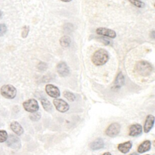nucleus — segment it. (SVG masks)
Returning a JSON list of instances; mask_svg holds the SVG:
<instances>
[{
    "label": "nucleus",
    "mask_w": 155,
    "mask_h": 155,
    "mask_svg": "<svg viewBox=\"0 0 155 155\" xmlns=\"http://www.w3.org/2000/svg\"><path fill=\"white\" fill-rule=\"evenodd\" d=\"M63 95L69 101L73 102V101H74L76 99V96L73 93H71L70 91H64L63 92Z\"/></svg>",
    "instance_id": "20"
},
{
    "label": "nucleus",
    "mask_w": 155,
    "mask_h": 155,
    "mask_svg": "<svg viewBox=\"0 0 155 155\" xmlns=\"http://www.w3.org/2000/svg\"><path fill=\"white\" fill-rule=\"evenodd\" d=\"M7 28L5 24H0V36H3L7 31Z\"/></svg>",
    "instance_id": "25"
},
{
    "label": "nucleus",
    "mask_w": 155,
    "mask_h": 155,
    "mask_svg": "<svg viewBox=\"0 0 155 155\" xmlns=\"http://www.w3.org/2000/svg\"><path fill=\"white\" fill-rule=\"evenodd\" d=\"M96 32L97 35L108 37L111 39H114L116 37V33L114 30L105 27L97 28L96 30Z\"/></svg>",
    "instance_id": "8"
},
{
    "label": "nucleus",
    "mask_w": 155,
    "mask_h": 155,
    "mask_svg": "<svg viewBox=\"0 0 155 155\" xmlns=\"http://www.w3.org/2000/svg\"><path fill=\"white\" fill-rule=\"evenodd\" d=\"M56 70L59 76L65 77L70 74V68L65 62H60L56 66Z\"/></svg>",
    "instance_id": "9"
},
{
    "label": "nucleus",
    "mask_w": 155,
    "mask_h": 155,
    "mask_svg": "<svg viewBox=\"0 0 155 155\" xmlns=\"http://www.w3.org/2000/svg\"><path fill=\"white\" fill-rule=\"evenodd\" d=\"M45 89L47 94L51 97L57 98L60 96V91L59 88L53 84L46 85Z\"/></svg>",
    "instance_id": "10"
},
{
    "label": "nucleus",
    "mask_w": 155,
    "mask_h": 155,
    "mask_svg": "<svg viewBox=\"0 0 155 155\" xmlns=\"http://www.w3.org/2000/svg\"><path fill=\"white\" fill-rule=\"evenodd\" d=\"M147 155H149V154H147Z\"/></svg>",
    "instance_id": "32"
},
{
    "label": "nucleus",
    "mask_w": 155,
    "mask_h": 155,
    "mask_svg": "<svg viewBox=\"0 0 155 155\" xmlns=\"http://www.w3.org/2000/svg\"><path fill=\"white\" fill-rule=\"evenodd\" d=\"M142 127L139 124H134L131 125L129 128V135L130 136H138L142 134Z\"/></svg>",
    "instance_id": "12"
},
{
    "label": "nucleus",
    "mask_w": 155,
    "mask_h": 155,
    "mask_svg": "<svg viewBox=\"0 0 155 155\" xmlns=\"http://www.w3.org/2000/svg\"><path fill=\"white\" fill-rule=\"evenodd\" d=\"M8 137V134L6 131L0 130V142H4Z\"/></svg>",
    "instance_id": "23"
},
{
    "label": "nucleus",
    "mask_w": 155,
    "mask_h": 155,
    "mask_svg": "<svg viewBox=\"0 0 155 155\" xmlns=\"http://www.w3.org/2000/svg\"><path fill=\"white\" fill-rule=\"evenodd\" d=\"M109 59V54L108 51L103 48L96 50L91 57L92 62L97 66L104 65Z\"/></svg>",
    "instance_id": "1"
},
{
    "label": "nucleus",
    "mask_w": 155,
    "mask_h": 155,
    "mask_svg": "<svg viewBox=\"0 0 155 155\" xmlns=\"http://www.w3.org/2000/svg\"><path fill=\"white\" fill-rule=\"evenodd\" d=\"M102 155H111V153H109V152H105V153H104Z\"/></svg>",
    "instance_id": "28"
},
{
    "label": "nucleus",
    "mask_w": 155,
    "mask_h": 155,
    "mask_svg": "<svg viewBox=\"0 0 155 155\" xmlns=\"http://www.w3.org/2000/svg\"><path fill=\"white\" fill-rule=\"evenodd\" d=\"M16 88L10 84L4 85L1 88V94L6 99H14L16 96Z\"/></svg>",
    "instance_id": "3"
},
{
    "label": "nucleus",
    "mask_w": 155,
    "mask_h": 155,
    "mask_svg": "<svg viewBox=\"0 0 155 155\" xmlns=\"http://www.w3.org/2000/svg\"><path fill=\"white\" fill-rule=\"evenodd\" d=\"M2 15H3V13H2V12L0 10V19H1V18L2 17Z\"/></svg>",
    "instance_id": "30"
},
{
    "label": "nucleus",
    "mask_w": 155,
    "mask_h": 155,
    "mask_svg": "<svg viewBox=\"0 0 155 155\" xmlns=\"http://www.w3.org/2000/svg\"><path fill=\"white\" fill-rule=\"evenodd\" d=\"M104 142L103 139L101 138H98L94 141L91 142L90 145L89 147L91 150H97L104 148Z\"/></svg>",
    "instance_id": "13"
},
{
    "label": "nucleus",
    "mask_w": 155,
    "mask_h": 155,
    "mask_svg": "<svg viewBox=\"0 0 155 155\" xmlns=\"http://www.w3.org/2000/svg\"><path fill=\"white\" fill-rule=\"evenodd\" d=\"M29 30H30V27L28 25H25L22 27V31H21V36L23 38H27L29 33Z\"/></svg>",
    "instance_id": "24"
},
{
    "label": "nucleus",
    "mask_w": 155,
    "mask_h": 155,
    "mask_svg": "<svg viewBox=\"0 0 155 155\" xmlns=\"http://www.w3.org/2000/svg\"><path fill=\"white\" fill-rule=\"evenodd\" d=\"M6 145L15 150H18L21 147V142L20 139L14 134H10L6 140Z\"/></svg>",
    "instance_id": "5"
},
{
    "label": "nucleus",
    "mask_w": 155,
    "mask_h": 155,
    "mask_svg": "<svg viewBox=\"0 0 155 155\" xmlns=\"http://www.w3.org/2000/svg\"><path fill=\"white\" fill-rule=\"evenodd\" d=\"M151 142L149 140H146L142 142L137 148V152L139 153H143L151 149Z\"/></svg>",
    "instance_id": "16"
},
{
    "label": "nucleus",
    "mask_w": 155,
    "mask_h": 155,
    "mask_svg": "<svg viewBox=\"0 0 155 155\" xmlns=\"http://www.w3.org/2000/svg\"><path fill=\"white\" fill-rule=\"evenodd\" d=\"M133 5L139 8H143L145 6L144 2L139 1V0H128Z\"/></svg>",
    "instance_id": "21"
},
{
    "label": "nucleus",
    "mask_w": 155,
    "mask_h": 155,
    "mask_svg": "<svg viewBox=\"0 0 155 155\" xmlns=\"http://www.w3.org/2000/svg\"><path fill=\"white\" fill-rule=\"evenodd\" d=\"M10 128L18 136H20L24 133V129L22 127L19 122L16 121H13L10 124Z\"/></svg>",
    "instance_id": "14"
},
{
    "label": "nucleus",
    "mask_w": 155,
    "mask_h": 155,
    "mask_svg": "<svg viewBox=\"0 0 155 155\" xmlns=\"http://www.w3.org/2000/svg\"><path fill=\"white\" fill-rule=\"evenodd\" d=\"M56 109L61 113H65L69 110V105L62 99H55L53 101Z\"/></svg>",
    "instance_id": "7"
},
{
    "label": "nucleus",
    "mask_w": 155,
    "mask_h": 155,
    "mask_svg": "<svg viewBox=\"0 0 155 155\" xmlns=\"http://www.w3.org/2000/svg\"><path fill=\"white\" fill-rule=\"evenodd\" d=\"M152 65L146 61H138L134 66L135 72L142 76H148L153 71Z\"/></svg>",
    "instance_id": "2"
},
{
    "label": "nucleus",
    "mask_w": 155,
    "mask_h": 155,
    "mask_svg": "<svg viewBox=\"0 0 155 155\" xmlns=\"http://www.w3.org/2000/svg\"><path fill=\"white\" fill-rule=\"evenodd\" d=\"M124 83H125L124 76L122 72H119L116 77L113 87L116 89L120 88L121 87H122L124 85Z\"/></svg>",
    "instance_id": "17"
},
{
    "label": "nucleus",
    "mask_w": 155,
    "mask_h": 155,
    "mask_svg": "<svg viewBox=\"0 0 155 155\" xmlns=\"http://www.w3.org/2000/svg\"><path fill=\"white\" fill-rule=\"evenodd\" d=\"M61 1H63V2H70L71 1V0H61Z\"/></svg>",
    "instance_id": "31"
},
{
    "label": "nucleus",
    "mask_w": 155,
    "mask_h": 155,
    "mask_svg": "<svg viewBox=\"0 0 155 155\" xmlns=\"http://www.w3.org/2000/svg\"><path fill=\"white\" fill-rule=\"evenodd\" d=\"M97 39L99 40L100 42H102L103 44H104L105 45H109L110 44V41L108 39H107L104 37H97Z\"/></svg>",
    "instance_id": "26"
},
{
    "label": "nucleus",
    "mask_w": 155,
    "mask_h": 155,
    "mask_svg": "<svg viewBox=\"0 0 155 155\" xmlns=\"http://www.w3.org/2000/svg\"><path fill=\"white\" fill-rule=\"evenodd\" d=\"M154 124V116L152 114H149L147 116L145 124L143 125V131L145 133H148L153 128Z\"/></svg>",
    "instance_id": "11"
},
{
    "label": "nucleus",
    "mask_w": 155,
    "mask_h": 155,
    "mask_svg": "<svg viewBox=\"0 0 155 155\" xmlns=\"http://www.w3.org/2000/svg\"><path fill=\"white\" fill-rule=\"evenodd\" d=\"M30 118L31 120L33 121H38L40 119L41 117V115L39 113H36V112H34V113H31V114L30 115Z\"/></svg>",
    "instance_id": "22"
},
{
    "label": "nucleus",
    "mask_w": 155,
    "mask_h": 155,
    "mask_svg": "<svg viewBox=\"0 0 155 155\" xmlns=\"http://www.w3.org/2000/svg\"><path fill=\"white\" fill-rule=\"evenodd\" d=\"M151 35L152 36L151 38H152L153 39H154V31H152V32L151 33Z\"/></svg>",
    "instance_id": "27"
},
{
    "label": "nucleus",
    "mask_w": 155,
    "mask_h": 155,
    "mask_svg": "<svg viewBox=\"0 0 155 155\" xmlns=\"http://www.w3.org/2000/svg\"><path fill=\"white\" fill-rule=\"evenodd\" d=\"M120 125L119 123L114 122L111 124L106 129L105 134L109 137H116L120 132Z\"/></svg>",
    "instance_id": "6"
},
{
    "label": "nucleus",
    "mask_w": 155,
    "mask_h": 155,
    "mask_svg": "<svg viewBox=\"0 0 155 155\" xmlns=\"http://www.w3.org/2000/svg\"><path fill=\"white\" fill-rule=\"evenodd\" d=\"M129 155H139L137 153H135V152H134V153H131V154H129Z\"/></svg>",
    "instance_id": "29"
},
{
    "label": "nucleus",
    "mask_w": 155,
    "mask_h": 155,
    "mask_svg": "<svg viewBox=\"0 0 155 155\" xmlns=\"http://www.w3.org/2000/svg\"><path fill=\"white\" fill-rule=\"evenodd\" d=\"M41 104L42 105V107L44 108V109L46 111L50 113L53 111V105H52V104L46 98L41 99Z\"/></svg>",
    "instance_id": "18"
},
{
    "label": "nucleus",
    "mask_w": 155,
    "mask_h": 155,
    "mask_svg": "<svg viewBox=\"0 0 155 155\" xmlns=\"http://www.w3.org/2000/svg\"><path fill=\"white\" fill-rule=\"evenodd\" d=\"M71 38L68 36H63L61 38L60 40H59V43L61 44V45L62 47H68L71 44Z\"/></svg>",
    "instance_id": "19"
},
{
    "label": "nucleus",
    "mask_w": 155,
    "mask_h": 155,
    "mask_svg": "<svg viewBox=\"0 0 155 155\" xmlns=\"http://www.w3.org/2000/svg\"><path fill=\"white\" fill-rule=\"evenodd\" d=\"M22 105L24 110L30 113L36 112L39 108L38 102L35 99H30L25 101L23 102Z\"/></svg>",
    "instance_id": "4"
},
{
    "label": "nucleus",
    "mask_w": 155,
    "mask_h": 155,
    "mask_svg": "<svg viewBox=\"0 0 155 155\" xmlns=\"http://www.w3.org/2000/svg\"><path fill=\"white\" fill-rule=\"evenodd\" d=\"M131 147H132V143L131 141H127V142L119 143L117 145L118 150L124 154H125L129 152Z\"/></svg>",
    "instance_id": "15"
}]
</instances>
